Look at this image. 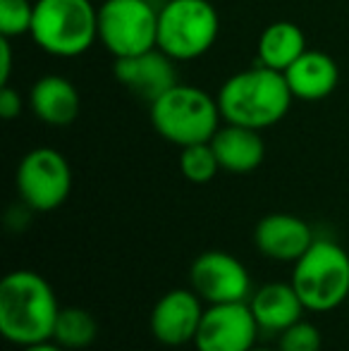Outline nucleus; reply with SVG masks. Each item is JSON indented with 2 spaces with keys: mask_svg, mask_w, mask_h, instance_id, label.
Masks as SVG:
<instances>
[{
  "mask_svg": "<svg viewBox=\"0 0 349 351\" xmlns=\"http://www.w3.org/2000/svg\"><path fill=\"white\" fill-rule=\"evenodd\" d=\"M60 311L53 287L34 270H12L0 282V335L14 347L53 339Z\"/></svg>",
  "mask_w": 349,
  "mask_h": 351,
  "instance_id": "f257e3e1",
  "label": "nucleus"
},
{
  "mask_svg": "<svg viewBox=\"0 0 349 351\" xmlns=\"http://www.w3.org/2000/svg\"><path fill=\"white\" fill-rule=\"evenodd\" d=\"M215 98L225 122L258 132L278 125L294 101L285 72L270 70L258 62L252 70L232 74Z\"/></svg>",
  "mask_w": 349,
  "mask_h": 351,
  "instance_id": "f03ea898",
  "label": "nucleus"
},
{
  "mask_svg": "<svg viewBox=\"0 0 349 351\" xmlns=\"http://www.w3.org/2000/svg\"><path fill=\"white\" fill-rule=\"evenodd\" d=\"M218 98L199 86L177 82L173 88L151 103V125L165 141L184 148L206 143L220 130Z\"/></svg>",
  "mask_w": 349,
  "mask_h": 351,
  "instance_id": "7ed1b4c3",
  "label": "nucleus"
},
{
  "mask_svg": "<svg viewBox=\"0 0 349 351\" xmlns=\"http://www.w3.org/2000/svg\"><path fill=\"white\" fill-rule=\"evenodd\" d=\"M292 265L289 282L306 311L330 313L349 301V254L337 241L316 237L306 254Z\"/></svg>",
  "mask_w": 349,
  "mask_h": 351,
  "instance_id": "20e7f679",
  "label": "nucleus"
},
{
  "mask_svg": "<svg viewBox=\"0 0 349 351\" xmlns=\"http://www.w3.org/2000/svg\"><path fill=\"white\" fill-rule=\"evenodd\" d=\"M32 38L56 58H77L98 41V8L91 0H36Z\"/></svg>",
  "mask_w": 349,
  "mask_h": 351,
  "instance_id": "39448f33",
  "label": "nucleus"
},
{
  "mask_svg": "<svg viewBox=\"0 0 349 351\" xmlns=\"http://www.w3.org/2000/svg\"><path fill=\"white\" fill-rule=\"evenodd\" d=\"M218 32V12L208 0H168L158 10V48L177 62L208 53Z\"/></svg>",
  "mask_w": 349,
  "mask_h": 351,
  "instance_id": "423d86ee",
  "label": "nucleus"
},
{
  "mask_svg": "<svg viewBox=\"0 0 349 351\" xmlns=\"http://www.w3.org/2000/svg\"><path fill=\"white\" fill-rule=\"evenodd\" d=\"M158 10L151 0H103L98 5V41L112 58L158 48Z\"/></svg>",
  "mask_w": 349,
  "mask_h": 351,
  "instance_id": "0eeeda50",
  "label": "nucleus"
},
{
  "mask_svg": "<svg viewBox=\"0 0 349 351\" xmlns=\"http://www.w3.org/2000/svg\"><path fill=\"white\" fill-rule=\"evenodd\" d=\"M17 194L32 213L60 208L72 191V170L67 158L51 146L32 148L17 165Z\"/></svg>",
  "mask_w": 349,
  "mask_h": 351,
  "instance_id": "6e6552de",
  "label": "nucleus"
},
{
  "mask_svg": "<svg viewBox=\"0 0 349 351\" xmlns=\"http://www.w3.org/2000/svg\"><path fill=\"white\" fill-rule=\"evenodd\" d=\"M261 335L249 301L208 304L196 332V351H249Z\"/></svg>",
  "mask_w": 349,
  "mask_h": 351,
  "instance_id": "1a4fd4ad",
  "label": "nucleus"
},
{
  "mask_svg": "<svg viewBox=\"0 0 349 351\" xmlns=\"http://www.w3.org/2000/svg\"><path fill=\"white\" fill-rule=\"evenodd\" d=\"M191 289L206 304H234L249 301L254 294L252 275L247 265L225 251H206L191 263L189 270Z\"/></svg>",
  "mask_w": 349,
  "mask_h": 351,
  "instance_id": "9d476101",
  "label": "nucleus"
},
{
  "mask_svg": "<svg viewBox=\"0 0 349 351\" xmlns=\"http://www.w3.org/2000/svg\"><path fill=\"white\" fill-rule=\"evenodd\" d=\"M194 289H170L156 301L151 311V332L165 347H184L194 344L199 332L204 306Z\"/></svg>",
  "mask_w": 349,
  "mask_h": 351,
  "instance_id": "9b49d317",
  "label": "nucleus"
},
{
  "mask_svg": "<svg viewBox=\"0 0 349 351\" xmlns=\"http://www.w3.org/2000/svg\"><path fill=\"white\" fill-rule=\"evenodd\" d=\"M175 62L177 60L160 48H151V51L130 58H115V79L127 91L149 101L151 106L156 98L163 96L177 84Z\"/></svg>",
  "mask_w": 349,
  "mask_h": 351,
  "instance_id": "f8f14e48",
  "label": "nucleus"
},
{
  "mask_svg": "<svg viewBox=\"0 0 349 351\" xmlns=\"http://www.w3.org/2000/svg\"><path fill=\"white\" fill-rule=\"evenodd\" d=\"M256 249L265 258L278 263H294L306 254L309 246L316 241L311 225L289 213H270L258 220L254 230Z\"/></svg>",
  "mask_w": 349,
  "mask_h": 351,
  "instance_id": "ddd939ff",
  "label": "nucleus"
},
{
  "mask_svg": "<svg viewBox=\"0 0 349 351\" xmlns=\"http://www.w3.org/2000/svg\"><path fill=\"white\" fill-rule=\"evenodd\" d=\"M249 306L256 318L261 332L280 335L304 318V304L299 299L292 282H268V285L254 289L249 296Z\"/></svg>",
  "mask_w": 349,
  "mask_h": 351,
  "instance_id": "4468645a",
  "label": "nucleus"
},
{
  "mask_svg": "<svg viewBox=\"0 0 349 351\" xmlns=\"http://www.w3.org/2000/svg\"><path fill=\"white\" fill-rule=\"evenodd\" d=\"M80 91L67 77L46 74L29 91V108L51 127H67L80 115Z\"/></svg>",
  "mask_w": 349,
  "mask_h": 351,
  "instance_id": "2eb2a0df",
  "label": "nucleus"
},
{
  "mask_svg": "<svg viewBox=\"0 0 349 351\" xmlns=\"http://www.w3.org/2000/svg\"><path fill=\"white\" fill-rule=\"evenodd\" d=\"M210 146L220 162V170L232 172V175L254 172L265 158V141L261 132L252 127L230 125V122L215 132Z\"/></svg>",
  "mask_w": 349,
  "mask_h": 351,
  "instance_id": "dca6fc26",
  "label": "nucleus"
},
{
  "mask_svg": "<svg viewBox=\"0 0 349 351\" xmlns=\"http://www.w3.org/2000/svg\"><path fill=\"white\" fill-rule=\"evenodd\" d=\"M285 79H287L294 98H299V101H323L335 91L340 70L328 53L306 48L285 70Z\"/></svg>",
  "mask_w": 349,
  "mask_h": 351,
  "instance_id": "f3484780",
  "label": "nucleus"
},
{
  "mask_svg": "<svg viewBox=\"0 0 349 351\" xmlns=\"http://www.w3.org/2000/svg\"><path fill=\"white\" fill-rule=\"evenodd\" d=\"M306 51V36L294 22H273L258 38V65L285 72Z\"/></svg>",
  "mask_w": 349,
  "mask_h": 351,
  "instance_id": "a211bd4d",
  "label": "nucleus"
},
{
  "mask_svg": "<svg viewBox=\"0 0 349 351\" xmlns=\"http://www.w3.org/2000/svg\"><path fill=\"white\" fill-rule=\"evenodd\" d=\"M96 335H98L96 318L88 311L72 306V308L60 311L53 339L65 349H84L88 344L96 342Z\"/></svg>",
  "mask_w": 349,
  "mask_h": 351,
  "instance_id": "6ab92c4d",
  "label": "nucleus"
},
{
  "mask_svg": "<svg viewBox=\"0 0 349 351\" xmlns=\"http://www.w3.org/2000/svg\"><path fill=\"white\" fill-rule=\"evenodd\" d=\"M180 170L184 180L194 182V184H206L210 182L220 170V162L215 158V151L210 141L206 143H191L184 146L180 153Z\"/></svg>",
  "mask_w": 349,
  "mask_h": 351,
  "instance_id": "aec40b11",
  "label": "nucleus"
},
{
  "mask_svg": "<svg viewBox=\"0 0 349 351\" xmlns=\"http://www.w3.org/2000/svg\"><path fill=\"white\" fill-rule=\"evenodd\" d=\"M34 3L29 0H0V36L14 38L32 32Z\"/></svg>",
  "mask_w": 349,
  "mask_h": 351,
  "instance_id": "412c9836",
  "label": "nucleus"
},
{
  "mask_svg": "<svg viewBox=\"0 0 349 351\" xmlns=\"http://www.w3.org/2000/svg\"><path fill=\"white\" fill-rule=\"evenodd\" d=\"M278 349L280 351H321L323 335L316 325L302 318L278 335Z\"/></svg>",
  "mask_w": 349,
  "mask_h": 351,
  "instance_id": "4be33fe9",
  "label": "nucleus"
},
{
  "mask_svg": "<svg viewBox=\"0 0 349 351\" xmlns=\"http://www.w3.org/2000/svg\"><path fill=\"white\" fill-rule=\"evenodd\" d=\"M19 112H22V96L12 86L3 84V88H0V115L5 120H14Z\"/></svg>",
  "mask_w": 349,
  "mask_h": 351,
  "instance_id": "5701e85b",
  "label": "nucleus"
},
{
  "mask_svg": "<svg viewBox=\"0 0 349 351\" xmlns=\"http://www.w3.org/2000/svg\"><path fill=\"white\" fill-rule=\"evenodd\" d=\"M10 72H12V46L10 38H0V84L10 82Z\"/></svg>",
  "mask_w": 349,
  "mask_h": 351,
  "instance_id": "b1692460",
  "label": "nucleus"
},
{
  "mask_svg": "<svg viewBox=\"0 0 349 351\" xmlns=\"http://www.w3.org/2000/svg\"><path fill=\"white\" fill-rule=\"evenodd\" d=\"M22 351H67V349L60 347L56 339H48V342H38L32 344V347H22Z\"/></svg>",
  "mask_w": 349,
  "mask_h": 351,
  "instance_id": "393cba45",
  "label": "nucleus"
},
{
  "mask_svg": "<svg viewBox=\"0 0 349 351\" xmlns=\"http://www.w3.org/2000/svg\"><path fill=\"white\" fill-rule=\"evenodd\" d=\"M249 351H280L278 347L275 349H268V347H254V349H249Z\"/></svg>",
  "mask_w": 349,
  "mask_h": 351,
  "instance_id": "a878e982",
  "label": "nucleus"
}]
</instances>
